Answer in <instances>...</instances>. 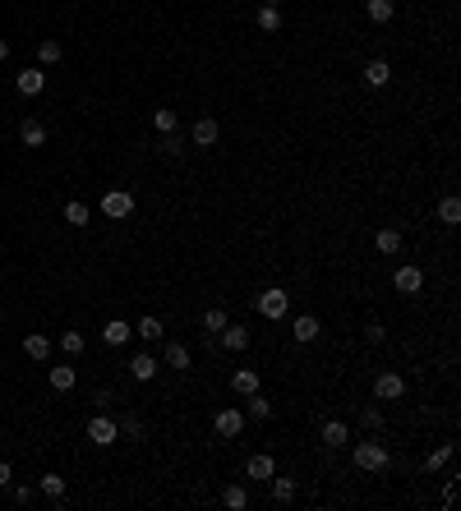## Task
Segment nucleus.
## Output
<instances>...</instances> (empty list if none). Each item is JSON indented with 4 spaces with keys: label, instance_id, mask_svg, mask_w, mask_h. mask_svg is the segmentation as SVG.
I'll return each mask as SVG.
<instances>
[{
    "label": "nucleus",
    "instance_id": "nucleus-1",
    "mask_svg": "<svg viewBox=\"0 0 461 511\" xmlns=\"http://www.w3.org/2000/svg\"><path fill=\"white\" fill-rule=\"evenodd\" d=\"M115 438H120V424H115L111 415H93V419H88V442H97V447H111Z\"/></svg>",
    "mask_w": 461,
    "mask_h": 511
},
{
    "label": "nucleus",
    "instance_id": "nucleus-2",
    "mask_svg": "<svg viewBox=\"0 0 461 511\" xmlns=\"http://www.w3.org/2000/svg\"><path fill=\"white\" fill-rule=\"evenodd\" d=\"M286 304H291V295L281 290V286H268L259 295V313L263 318H286Z\"/></svg>",
    "mask_w": 461,
    "mask_h": 511
},
{
    "label": "nucleus",
    "instance_id": "nucleus-3",
    "mask_svg": "<svg viewBox=\"0 0 461 511\" xmlns=\"http://www.w3.org/2000/svg\"><path fill=\"white\" fill-rule=\"evenodd\" d=\"M374 396L378 401H401V396H406V378H401V373H378V378H374Z\"/></svg>",
    "mask_w": 461,
    "mask_h": 511
},
{
    "label": "nucleus",
    "instance_id": "nucleus-4",
    "mask_svg": "<svg viewBox=\"0 0 461 511\" xmlns=\"http://www.w3.org/2000/svg\"><path fill=\"white\" fill-rule=\"evenodd\" d=\"M356 465L360 470H388V451L378 442H356Z\"/></svg>",
    "mask_w": 461,
    "mask_h": 511
},
{
    "label": "nucleus",
    "instance_id": "nucleus-5",
    "mask_svg": "<svg viewBox=\"0 0 461 511\" xmlns=\"http://www.w3.org/2000/svg\"><path fill=\"white\" fill-rule=\"evenodd\" d=\"M102 212H106L111 221H125V217L134 212V199H130L125 189H111V194H102Z\"/></svg>",
    "mask_w": 461,
    "mask_h": 511
},
{
    "label": "nucleus",
    "instance_id": "nucleus-6",
    "mask_svg": "<svg viewBox=\"0 0 461 511\" xmlns=\"http://www.w3.org/2000/svg\"><path fill=\"white\" fill-rule=\"evenodd\" d=\"M212 428H217L222 438H235L244 428V410H217V415H212Z\"/></svg>",
    "mask_w": 461,
    "mask_h": 511
},
{
    "label": "nucleus",
    "instance_id": "nucleus-7",
    "mask_svg": "<svg viewBox=\"0 0 461 511\" xmlns=\"http://www.w3.org/2000/svg\"><path fill=\"white\" fill-rule=\"evenodd\" d=\"M318 318H314V313H300V318L296 322H291V337H296L300 341V346H309V341H318Z\"/></svg>",
    "mask_w": 461,
    "mask_h": 511
},
{
    "label": "nucleus",
    "instance_id": "nucleus-8",
    "mask_svg": "<svg viewBox=\"0 0 461 511\" xmlns=\"http://www.w3.org/2000/svg\"><path fill=\"white\" fill-rule=\"evenodd\" d=\"M392 286H397L401 295H415L420 286H425V272H420V268H410V263H406V268H397V277H392Z\"/></svg>",
    "mask_w": 461,
    "mask_h": 511
},
{
    "label": "nucleus",
    "instance_id": "nucleus-9",
    "mask_svg": "<svg viewBox=\"0 0 461 511\" xmlns=\"http://www.w3.org/2000/svg\"><path fill=\"white\" fill-rule=\"evenodd\" d=\"M351 442V428L341 424V419H328V424H323V447H332V451H341Z\"/></svg>",
    "mask_w": 461,
    "mask_h": 511
},
{
    "label": "nucleus",
    "instance_id": "nucleus-10",
    "mask_svg": "<svg viewBox=\"0 0 461 511\" xmlns=\"http://www.w3.org/2000/svg\"><path fill=\"white\" fill-rule=\"evenodd\" d=\"M14 88H19L24 97H37V93L46 88V74H42V70H24V74H14Z\"/></svg>",
    "mask_w": 461,
    "mask_h": 511
},
{
    "label": "nucleus",
    "instance_id": "nucleus-11",
    "mask_svg": "<svg viewBox=\"0 0 461 511\" xmlns=\"http://www.w3.org/2000/svg\"><path fill=\"white\" fill-rule=\"evenodd\" d=\"M24 355H28V359H37V364H42V359L51 355V341H46L42 332H28V337H24Z\"/></svg>",
    "mask_w": 461,
    "mask_h": 511
},
{
    "label": "nucleus",
    "instance_id": "nucleus-12",
    "mask_svg": "<svg viewBox=\"0 0 461 511\" xmlns=\"http://www.w3.org/2000/svg\"><path fill=\"white\" fill-rule=\"evenodd\" d=\"M130 337H134V327H130V322H120V318H111V322L102 327V341H106V346H125Z\"/></svg>",
    "mask_w": 461,
    "mask_h": 511
},
{
    "label": "nucleus",
    "instance_id": "nucleus-13",
    "mask_svg": "<svg viewBox=\"0 0 461 511\" xmlns=\"http://www.w3.org/2000/svg\"><path fill=\"white\" fill-rule=\"evenodd\" d=\"M217 337H222V346H227V350H249V327H231V322H227Z\"/></svg>",
    "mask_w": 461,
    "mask_h": 511
},
{
    "label": "nucleus",
    "instance_id": "nucleus-14",
    "mask_svg": "<svg viewBox=\"0 0 461 511\" xmlns=\"http://www.w3.org/2000/svg\"><path fill=\"white\" fill-rule=\"evenodd\" d=\"M231 387L240 391V396H254V391H259V373H254V369H235L231 373Z\"/></svg>",
    "mask_w": 461,
    "mask_h": 511
},
{
    "label": "nucleus",
    "instance_id": "nucleus-15",
    "mask_svg": "<svg viewBox=\"0 0 461 511\" xmlns=\"http://www.w3.org/2000/svg\"><path fill=\"white\" fill-rule=\"evenodd\" d=\"M360 74H365V83H369V88H383L388 78H392V65H388V60H369Z\"/></svg>",
    "mask_w": 461,
    "mask_h": 511
},
{
    "label": "nucleus",
    "instance_id": "nucleus-16",
    "mask_svg": "<svg viewBox=\"0 0 461 511\" xmlns=\"http://www.w3.org/2000/svg\"><path fill=\"white\" fill-rule=\"evenodd\" d=\"M217 120H212V115H203V120L199 125H194V143H199V147H212V143H217Z\"/></svg>",
    "mask_w": 461,
    "mask_h": 511
},
{
    "label": "nucleus",
    "instance_id": "nucleus-17",
    "mask_svg": "<svg viewBox=\"0 0 461 511\" xmlns=\"http://www.w3.org/2000/svg\"><path fill=\"white\" fill-rule=\"evenodd\" d=\"M130 373H134L139 382H152V378H157V359H152V355H134V359H130Z\"/></svg>",
    "mask_w": 461,
    "mask_h": 511
},
{
    "label": "nucleus",
    "instance_id": "nucleus-18",
    "mask_svg": "<svg viewBox=\"0 0 461 511\" xmlns=\"http://www.w3.org/2000/svg\"><path fill=\"white\" fill-rule=\"evenodd\" d=\"M222 507H231V511H244V507H249V488H244V484H231L227 493H222Z\"/></svg>",
    "mask_w": 461,
    "mask_h": 511
},
{
    "label": "nucleus",
    "instance_id": "nucleus-19",
    "mask_svg": "<svg viewBox=\"0 0 461 511\" xmlns=\"http://www.w3.org/2000/svg\"><path fill=\"white\" fill-rule=\"evenodd\" d=\"M19 139H24L28 147H42V143H46V125H37V120H24V130H19Z\"/></svg>",
    "mask_w": 461,
    "mask_h": 511
},
{
    "label": "nucleus",
    "instance_id": "nucleus-20",
    "mask_svg": "<svg viewBox=\"0 0 461 511\" xmlns=\"http://www.w3.org/2000/svg\"><path fill=\"white\" fill-rule=\"evenodd\" d=\"M378 253H401V231L397 226H383V231H378Z\"/></svg>",
    "mask_w": 461,
    "mask_h": 511
},
{
    "label": "nucleus",
    "instance_id": "nucleus-21",
    "mask_svg": "<svg viewBox=\"0 0 461 511\" xmlns=\"http://www.w3.org/2000/svg\"><path fill=\"white\" fill-rule=\"evenodd\" d=\"M438 221H443V226H457V221H461V199L447 194V199L438 203Z\"/></svg>",
    "mask_w": 461,
    "mask_h": 511
},
{
    "label": "nucleus",
    "instance_id": "nucleus-22",
    "mask_svg": "<svg viewBox=\"0 0 461 511\" xmlns=\"http://www.w3.org/2000/svg\"><path fill=\"white\" fill-rule=\"evenodd\" d=\"M74 382H78V373H74L70 364L51 369V387H56V391H74Z\"/></svg>",
    "mask_w": 461,
    "mask_h": 511
},
{
    "label": "nucleus",
    "instance_id": "nucleus-23",
    "mask_svg": "<svg viewBox=\"0 0 461 511\" xmlns=\"http://www.w3.org/2000/svg\"><path fill=\"white\" fill-rule=\"evenodd\" d=\"M369 19H374V23H388L392 14H397V0H369Z\"/></svg>",
    "mask_w": 461,
    "mask_h": 511
},
{
    "label": "nucleus",
    "instance_id": "nucleus-24",
    "mask_svg": "<svg viewBox=\"0 0 461 511\" xmlns=\"http://www.w3.org/2000/svg\"><path fill=\"white\" fill-rule=\"evenodd\" d=\"M227 322H231V318H227V309H208V313H203V332H208V341L217 337Z\"/></svg>",
    "mask_w": 461,
    "mask_h": 511
},
{
    "label": "nucleus",
    "instance_id": "nucleus-25",
    "mask_svg": "<svg viewBox=\"0 0 461 511\" xmlns=\"http://www.w3.org/2000/svg\"><path fill=\"white\" fill-rule=\"evenodd\" d=\"M244 475H249V479H272V456H249Z\"/></svg>",
    "mask_w": 461,
    "mask_h": 511
},
{
    "label": "nucleus",
    "instance_id": "nucleus-26",
    "mask_svg": "<svg viewBox=\"0 0 461 511\" xmlns=\"http://www.w3.org/2000/svg\"><path fill=\"white\" fill-rule=\"evenodd\" d=\"M166 364H171V369H190V346L171 341V346H166Z\"/></svg>",
    "mask_w": 461,
    "mask_h": 511
},
{
    "label": "nucleus",
    "instance_id": "nucleus-27",
    "mask_svg": "<svg viewBox=\"0 0 461 511\" xmlns=\"http://www.w3.org/2000/svg\"><path fill=\"white\" fill-rule=\"evenodd\" d=\"M447 460H452V442H443V447H434V451H429V460H425V470H429V475H434V470H443V465H447Z\"/></svg>",
    "mask_w": 461,
    "mask_h": 511
},
{
    "label": "nucleus",
    "instance_id": "nucleus-28",
    "mask_svg": "<svg viewBox=\"0 0 461 511\" xmlns=\"http://www.w3.org/2000/svg\"><path fill=\"white\" fill-rule=\"evenodd\" d=\"M88 217H93V212H88V203H78V199L65 203V221H70V226H88Z\"/></svg>",
    "mask_w": 461,
    "mask_h": 511
},
{
    "label": "nucleus",
    "instance_id": "nucleus-29",
    "mask_svg": "<svg viewBox=\"0 0 461 511\" xmlns=\"http://www.w3.org/2000/svg\"><path fill=\"white\" fill-rule=\"evenodd\" d=\"M259 28H263V33H277V28H281V9L277 5H263L259 9Z\"/></svg>",
    "mask_w": 461,
    "mask_h": 511
},
{
    "label": "nucleus",
    "instance_id": "nucleus-30",
    "mask_svg": "<svg viewBox=\"0 0 461 511\" xmlns=\"http://www.w3.org/2000/svg\"><path fill=\"white\" fill-rule=\"evenodd\" d=\"M42 493L51 497V502H65V479L61 475H42Z\"/></svg>",
    "mask_w": 461,
    "mask_h": 511
},
{
    "label": "nucleus",
    "instance_id": "nucleus-31",
    "mask_svg": "<svg viewBox=\"0 0 461 511\" xmlns=\"http://www.w3.org/2000/svg\"><path fill=\"white\" fill-rule=\"evenodd\" d=\"M83 346H88L83 332H61V350L65 355H83Z\"/></svg>",
    "mask_w": 461,
    "mask_h": 511
},
{
    "label": "nucleus",
    "instance_id": "nucleus-32",
    "mask_svg": "<svg viewBox=\"0 0 461 511\" xmlns=\"http://www.w3.org/2000/svg\"><path fill=\"white\" fill-rule=\"evenodd\" d=\"M37 56H42V65H56V60H61V56H65V46L56 42V37H46V42L37 46Z\"/></svg>",
    "mask_w": 461,
    "mask_h": 511
},
{
    "label": "nucleus",
    "instance_id": "nucleus-33",
    "mask_svg": "<svg viewBox=\"0 0 461 511\" xmlns=\"http://www.w3.org/2000/svg\"><path fill=\"white\" fill-rule=\"evenodd\" d=\"M360 424H365L369 433H378V428H383V410H378V406H365V410H360Z\"/></svg>",
    "mask_w": 461,
    "mask_h": 511
},
{
    "label": "nucleus",
    "instance_id": "nucleus-34",
    "mask_svg": "<svg viewBox=\"0 0 461 511\" xmlns=\"http://www.w3.org/2000/svg\"><path fill=\"white\" fill-rule=\"evenodd\" d=\"M268 415H272V401L254 391V396H249V419H268Z\"/></svg>",
    "mask_w": 461,
    "mask_h": 511
},
{
    "label": "nucleus",
    "instance_id": "nucleus-35",
    "mask_svg": "<svg viewBox=\"0 0 461 511\" xmlns=\"http://www.w3.org/2000/svg\"><path fill=\"white\" fill-rule=\"evenodd\" d=\"M272 497H277V502H291V497H296V479H272Z\"/></svg>",
    "mask_w": 461,
    "mask_h": 511
},
{
    "label": "nucleus",
    "instance_id": "nucleus-36",
    "mask_svg": "<svg viewBox=\"0 0 461 511\" xmlns=\"http://www.w3.org/2000/svg\"><path fill=\"white\" fill-rule=\"evenodd\" d=\"M115 424H120V433H130V438H143V419H139V415H120Z\"/></svg>",
    "mask_w": 461,
    "mask_h": 511
},
{
    "label": "nucleus",
    "instance_id": "nucleus-37",
    "mask_svg": "<svg viewBox=\"0 0 461 511\" xmlns=\"http://www.w3.org/2000/svg\"><path fill=\"white\" fill-rule=\"evenodd\" d=\"M134 332H139L143 341H157V337H162V322H157V318H139V327H134Z\"/></svg>",
    "mask_w": 461,
    "mask_h": 511
},
{
    "label": "nucleus",
    "instance_id": "nucleus-38",
    "mask_svg": "<svg viewBox=\"0 0 461 511\" xmlns=\"http://www.w3.org/2000/svg\"><path fill=\"white\" fill-rule=\"evenodd\" d=\"M152 125L162 134H175V111H152Z\"/></svg>",
    "mask_w": 461,
    "mask_h": 511
},
{
    "label": "nucleus",
    "instance_id": "nucleus-39",
    "mask_svg": "<svg viewBox=\"0 0 461 511\" xmlns=\"http://www.w3.org/2000/svg\"><path fill=\"white\" fill-rule=\"evenodd\" d=\"M162 152H166V157H180L185 147H180V139H175V134H166V139H162Z\"/></svg>",
    "mask_w": 461,
    "mask_h": 511
},
{
    "label": "nucleus",
    "instance_id": "nucleus-40",
    "mask_svg": "<svg viewBox=\"0 0 461 511\" xmlns=\"http://www.w3.org/2000/svg\"><path fill=\"white\" fill-rule=\"evenodd\" d=\"M383 337H388V332H383V322H369V327H365V341H374V346H378Z\"/></svg>",
    "mask_w": 461,
    "mask_h": 511
},
{
    "label": "nucleus",
    "instance_id": "nucleus-41",
    "mask_svg": "<svg viewBox=\"0 0 461 511\" xmlns=\"http://www.w3.org/2000/svg\"><path fill=\"white\" fill-rule=\"evenodd\" d=\"M9 479H14V470H9V460H0V488H5Z\"/></svg>",
    "mask_w": 461,
    "mask_h": 511
},
{
    "label": "nucleus",
    "instance_id": "nucleus-42",
    "mask_svg": "<svg viewBox=\"0 0 461 511\" xmlns=\"http://www.w3.org/2000/svg\"><path fill=\"white\" fill-rule=\"evenodd\" d=\"M0 60H9V42H5V37H0Z\"/></svg>",
    "mask_w": 461,
    "mask_h": 511
},
{
    "label": "nucleus",
    "instance_id": "nucleus-43",
    "mask_svg": "<svg viewBox=\"0 0 461 511\" xmlns=\"http://www.w3.org/2000/svg\"><path fill=\"white\" fill-rule=\"evenodd\" d=\"M263 5H277V9H281V5H286V0H263Z\"/></svg>",
    "mask_w": 461,
    "mask_h": 511
}]
</instances>
